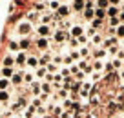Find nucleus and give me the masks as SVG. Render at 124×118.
Masks as SVG:
<instances>
[{
  "label": "nucleus",
  "mask_w": 124,
  "mask_h": 118,
  "mask_svg": "<svg viewBox=\"0 0 124 118\" xmlns=\"http://www.w3.org/2000/svg\"><path fill=\"white\" fill-rule=\"evenodd\" d=\"M108 111H109V113L119 111V104H117V102H109V104H108Z\"/></svg>",
  "instance_id": "nucleus-36"
},
{
  "label": "nucleus",
  "mask_w": 124,
  "mask_h": 118,
  "mask_svg": "<svg viewBox=\"0 0 124 118\" xmlns=\"http://www.w3.org/2000/svg\"><path fill=\"white\" fill-rule=\"evenodd\" d=\"M53 38H55V42H57V44H64V40L70 38V33H66V31H62V29H57L53 33Z\"/></svg>",
  "instance_id": "nucleus-2"
},
{
  "label": "nucleus",
  "mask_w": 124,
  "mask_h": 118,
  "mask_svg": "<svg viewBox=\"0 0 124 118\" xmlns=\"http://www.w3.org/2000/svg\"><path fill=\"white\" fill-rule=\"evenodd\" d=\"M22 82H24V73H15V75H13L11 76V85L13 84H22Z\"/></svg>",
  "instance_id": "nucleus-13"
},
{
  "label": "nucleus",
  "mask_w": 124,
  "mask_h": 118,
  "mask_svg": "<svg viewBox=\"0 0 124 118\" xmlns=\"http://www.w3.org/2000/svg\"><path fill=\"white\" fill-rule=\"evenodd\" d=\"M37 47H39L40 51H47V49H49V40L39 36V38H37Z\"/></svg>",
  "instance_id": "nucleus-4"
},
{
  "label": "nucleus",
  "mask_w": 124,
  "mask_h": 118,
  "mask_svg": "<svg viewBox=\"0 0 124 118\" xmlns=\"http://www.w3.org/2000/svg\"><path fill=\"white\" fill-rule=\"evenodd\" d=\"M115 36L117 38H124V24H120L119 27H115Z\"/></svg>",
  "instance_id": "nucleus-27"
},
{
  "label": "nucleus",
  "mask_w": 124,
  "mask_h": 118,
  "mask_svg": "<svg viewBox=\"0 0 124 118\" xmlns=\"http://www.w3.org/2000/svg\"><path fill=\"white\" fill-rule=\"evenodd\" d=\"M75 2H82V4H84V2H86V0H75Z\"/></svg>",
  "instance_id": "nucleus-47"
},
{
  "label": "nucleus",
  "mask_w": 124,
  "mask_h": 118,
  "mask_svg": "<svg viewBox=\"0 0 124 118\" xmlns=\"http://www.w3.org/2000/svg\"><path fill=\"white\" fill-rule=\"evenodd\" d=\"M15 118H20V116H15Z\"/></svg>",
  "instance_id": "nucleus-51"
},
{
  "label": "nucleus",
  "mask_w": 124,
  "mask_h": 118,
  "mask_svg": "<svg viewBox=\"0 0 124 118\" xmlns=\"http://www.w3.org/2000/svg\"><path fill=\"white\" fill-rule=\"evenodd\" d=\"M46 69H47V73H49V75H53V73H57V71H58V65H55L53 62H49V64L46 65Z\"/></svg>",
  "instance_id": "nucleus-29"
},
{
  "label": "nucleus",
  "mask_w": 124,
  "mask_h": 118,
  "mask_svg": "<svg viewBox=\"0 0 124 118\" xmlns=\"http://www.w3.org/2000/svg\"><path fill=\"white\" fill-rule=\"evenodd\" d=\"M24 82L26 84H33L35 82V73H24Z\"/></svg>",
  "instance_id": "nucleus-25"
},
{
  "label": "nucleus",
  "mask_w": 124,
  "mask_h": 118,
  "mask_svg": "<svg viewBox=\"0 0 124 118\" xmlns=\"http://www.w3.org/2000/svg\"><path fill=\"white\" fill-rule=\"evenodd\" d=\"M91 46H97V47H101V46H102V36H101L99 33L91 36Z\"/></svg>",
  "instance_id": "nucleus-19"
},
{
  "label": "nucleus",
  "mask_w": 124,
  "mask_h": 118,
  "mask_svg": "<svg viewBox=\"0 0 124 118\" xmlns=\"http://www.w3.org/2000/svg\"><path fill=\"white\" fill-rule=\"evenodd\" d=\"M51 60H53V56H51V53H49V51H46V55L39 58V67H46V65L49 64Z\"/></svg>",
  "instance_id": "nucleus-5"
},
{
  "label": "nucleus",
  "mask_w": 124,
  "mask_h": 118,
  "mask_svg": "<svg viewBox=\"0 0 124 118\" xmlns=\"http://www.w3.org/2000/svg\"><path fill=\"white\" fill-rule=\"evenodd\" d=\"M101 26H102V20H99V18L91 20V27H93V29H97V27H101Z\"/></svg>",
  "instance_id": "nucleus-40"
},
{
  "label": "nucleus",
  "mask_w": 124,
  "mask_h": 118,
  "mask_svg": "<svg viewBox=\"0 0 124 118\" xmlns=\"http://www.w3.org/2000/svg\"><path fill=\"white\" fill-rule=\"evenodd\" d=\"M106 16V9H95V18H99V20H102Z\"/></svg>",
  "instance_id": "nucleus-32"
},
{
  "label": "nucleus",
  "mask_w": 124,
  "mask_h": 118,
  "mask_svg": "<svg viewBox=\"0 0 124 118\" xmlns=\"http://www.w3.org/2000/svg\"><path fill=\"white\" fill-rule=\"evenodd\" d=\"M11 100V96H9V91H0V104H6Z\"/></svg>",
  "instance_id": "nucleus-24"
},
{
  "label": "nucleus",
  "mask_w": 124,
  "mask_h": 118,
  "mask_svg": "<svg viewBox=\"0 0 124 118\" xmlns=\"http://www.w3.org/2000/svg\"><path fill=\"white\" fill-rule=\"evenodd\" d=\"M35 11H37V13H44V11H46V4H44V2L35 4Z\"/></svg>",
  "instance_id": "nucleus-37"
},
{
  "label": "nucleus",
  "mask_w": 124,
  "mask_h": 118,
  "mask_svg": "<svg viewBox=\"0 0 124 118\" xmlns=\"http://www.w3.org/2000/svg\"><path fill=\"white\" fill-rule=\"evenodd\" d=\"M0 91H11V80L0 76Z\"/></svg>",
  "instance_id": "nucleus-10"
},
{
  "label": "nucleus",
  "mask_w": 124,
  "mask_h": 118,
  "mask_svg": "<svg viewBox=\"0 0 124 118\" xmlns=\"http://www.w3.org/2000/svg\"><path fill=\"white\" fill-rule=\"evenodd\" d=\"M119 18H120V24H124V11H122V13L119 15Z\"/></svg>",
  "instance_id": "nucleus-46"
},
{
  "label": "nucleus",
  "mask_w": 124,
  "mask_h": 118,
  "mask_svg": "<svg viewBox=\"0 0 124 118\" xmlns=\"http://www.w3.org/2000/svg\"><path fill=\"white\" fill-rule=\"evenodd\" d=\"M51 91H53V89H51V84H47V82H42V84H40V93H42V95H51Z\"/></svg>",
  "instance_id": "nucleus-17"
},
{
  "label": "nucleus",
  "mask_w": 124,
  "mask_h": 118,
  "mask_svg": "<svg viewBox=\"0 0 124 118\" xmlns=\"http://www.w3.org/2000/svg\"><path fill=\"white\" fill-rule=\"evenodd\" d=\"M39 16H40V15H39L37 11H31L29 15H27V22H29V24H31V22H35V20H39Z\"/></svg>",
  "instance_id": "nucleus-30"
},
{
  "label": "nucleus",
  "mask_w": 124,
  "mask_h": 118,
  "mask_svg": "<svg viewBox=\"0 0 124 118\" xmlns=\"http://www.w3.org/2000/svg\"><path fill=\"white\" fill-rule=\"evenodd\" d=\"M2 64H4V67H13V65H15V56H13V55L11 56H6Z\"/></svg>",
  "instance_id": "nucleus-23"
},
{
  "label": "nucleus",
  "mask_w": 124,
  "mask_h": 118,
  "mask_svg": "<svg viewBox=\"0 0 124 118\" xmlns=\"http://www.w3.org/2000/svg\"><path fill=\"white\" fill-rule=\"evenodd\" d=\"M58 2H60V0H58Z\"/></svg>",
  "instance_id": "nucleus-52"
},
{
  "label": "nucleus",
  "mask_w": 124,
  "mask_h": 118,
  "mask_svg": "<svg viewBox=\"0 0 124 118\" xmlns=\"http://www.w3.org/2000/svg\"><path fill=\"white\" fill-rule=\"evenodd\" d=\"M70 73H73V75H77V73H80V69H78L77 65H70Z\"/></svg>",
  "instance_id": "nucleus-45"
},
{
  "label": "nucleus",
  "mask_w": 124,
  "mask_h": 118,
  "mask_svg": "<svg viewBox=\"0 0 124 118\" xmlns=\"http://www.w3.org/2000/svg\"><path fill=\"white\" fill-rule=\"evenodd\" d=\"M102 69H104V60H95L93 62V71L102 73Z\"/></svg>",
  "instance_id": "nucleus-21"
},
{
  "label": "nucleus",
  "mask_w": 124,
  "mask_h": 118,
  "mask_svg": "<svg viewBox=\"0 0 124 118\" xmlns=\"http://www.w3.org/2000/svg\"><path fill=\"white\" fill-rule=\"evenodd\" d=\"M80 35H84V27H80V26H73L70 29V36L71 38H78Z\"/></svg>",
  "instance_id": "nucleus-6"
},
{
  "label": "nucleus",
  "mask_w": 124,
  "mask_h": 118,
  "mask_svg": "<svg viewBox=\"0 0 124 118\" xmlns=\"http://www.w3.org/2000/svg\"><path fill=\"white\" fill-rule=\"evenodd\" d=\"M0 75H2V78L11 80V76L15 75V71H13V67H2V69H0Z\"/></svg>",
  "instance_id": "nucleus-9"
},
{
  "label": "nucleus",
  "mask_w": 124,
  "mask_h": 118,
  "mask_svg": "<svg viewBox=\"0 0 124 118\" xmlns=\"http://www.w3.org/2000/svg\"><path fill=\"white\" fill-rule=\"evenodd\" d=\"M55 13H57V15L60 16V18H66V16L71 13V9H70V6H60V7H58Z\"/></svg>",
  "instance_id": "nucleus-7"
},
{
  "label": "nucleus",
  "mask_w": 124,
  "mask_h": 118,
  "mask_svg": "<svg viewBox=\"0 0 124 118\" xmlns=\"http://www.w3.org/2000/svg\"><path fill=\"white\" fill-rule=\"evenodd\" d=\"M51 18H53V13H46V15H40V24H46V26H49Z\"/></svg>",
  "instance_id": "nucleus-20"
},
{
  "label": "nucleus",
  "mask_w": 124,
  "mask_h": 118,
  "mask_svg": "<svg viewBox=\"0 0 124 118\" xmlns=\"http://www.w3.org/2000/svg\"><path fill=\"white\" fill-rule=\"evenodd\" d=\"M37 33H39V36L47 38V36L51 35V27L46 26V24H39V27H37Z\"/></svg>",
  "instance_id": "nucleus-3"
},
{
  "label": "nucleus",
  "mask_w": 124,
  "mask_h": 118,
  "mask_svg": "<svg viewBox=\"0 0 124 118\" xmlns=\"http://www.w3.org/2000/svg\"><path fill=\"white\" fill-rule=\"evenodd\" d=\"M78 55H80V58H88L89 56V47L88 46H82L80 49H78Z\"/></svg>",
  "instance_id": "nucleus-26"
},
{
  "label": "nucleus",
  "mask_w": 124,
  "mask_h": 118,
  "mask_svg": "<svg viewBox=\"0 0 124 118\" xmlns=\"http://www.w3.org/2000/svg\"><path fill=\"white\" fill-rule=\"evenodd\" d=\"M29 38H22V40H20V42H18V47H20V49H27V47H29Z\"/></svg>",
  "instance_id": "nucleus-31"
},
{
  "label": "nucleus",
  "mask_w": 124,
  "mask_h": 118,
  "mask_svg": "<svg viewBox=\"0 0 124 118\" xmlns=\"http://www.w3.org/2000/svg\"><path fill=\"white\" fill-rule=\"evenodd\" d=\"M57 95L60 96V98H66V96H70V91H68V89H64V87H62V89H58V91H57Z\"/></svg>",
  "instance_id": "nucleus-38"
},
{
  "label": "nucleus",
  "mask_w": 124,
  "mask_h": 118,
  "mask_svg": "<svg viewBox=\"0 0 124 118\" xmlns=\"http://www.w3.org/2000/svg\"><path fill=\"white\" fill-rule=\"evenodd\" d=\"M70 58H71L73 62H75V60L78 62V60H80V55H78V51H71V53H70Z\"/></svg>",
  "instance_id": "nucleus-42"
},
{
  "label": "nucleus",
  "mask_w": 124,
  "mask_h": 118,
  "mask_svg": "<svg viewBox=\"0 0 124 118\" xmlns=\"http://www.w3.org/2000/svg\"><path fill=\"white\" fill-rule=\"evenodd\" d=\"M111 65H113V69H122V60L113 58V60H111Z\"/></svg>",
  "instance_id": "nucleus-35"
},
{
  "label": "nucleus",
  "mask_w": 124,
  "mask_h": 118,
  "mask_svg": "<svg viewBox=\"0 0 124 118\" xmlns=\"http://www.w3.org/2000/svg\"><path fill=\"white\" fill-rule=\"evenodd\" d=\"M26 60H27V56H26V53H18L16 55V58H15V64H18V65H26Z\"/></svg>",
  "instance_id": "nucleus-18"
},
{
  "label": "nucleus",
  "mask_w": 124,
  "mask_h": 118,
  "mask_svg": "<svg viewBox=\"0 0 124 118\" xmlns=\"http://www.w3.org/2000/svg\"><path fill=\"white\" fill-rule=\"evenodd\" d=\"M26 65L31 67V69H37V67H39V58H37V56H27Z\"/></svg>",
  "instance_id": "nucleus-11"
},
{
  "label": "nucleus",
  "mask_w": 124,
  "mask_h": 118,
  "mask_svg": "<svg viewBox=\"0 0 124 118\" xmlns=\"http://www.w3.org/2000/svg\"><path fill=\"white\" fill-rule=\"evenodd\" d=\"M37 114V109L33 105H29V107H26V109H24V118H33Z\"/></svg>",
  "instance_id": "nucleus-16"
},
{
  "label": "nucleus",
  "mask_w": 124,
  "mask_h": 118,
  "mask_svg": "<svg viewBox=\"0 0 124 118\" xmlns=\"http://www.w3.org/2000/svg\"><path fill=\"white\" fill-rule=\"evenodd\" d=\"M2 118H8V116H2Z\"/></svg>",
  "instance_id": "nucleus-50"
},
{
  "label": "nucleus",
  "mask_w": 124,
  "mask_h": 118,
  "mask_svg": "<svg viewBox=\"0 0 124 118\" xmlns=\"http://www.w3.org/2000/svg\"><path fill=\"white\" fill-rule=\"evenodd\" d=\"M97 7L99 9H108L109 7V0H97Z\"/></svg>",
  "instance_id": "nucleus-28"
},
{
  "label": "nucleus",
  "mask_w": 124,
  "mask_h": 118,
  "mask_svg": "<svg viewBox=\"0 0 124 118\" xmlns=\"http://www.w3.org/2000/svg\"><path fill=\"white\" fill-rule=\"evenodd\" d=\"M73 9H75V11H80V9H84V4H82V2H75Z\"/></svg>",
  "instance_id": "nucleus-43"
},
{
  "label": "nucleus",
  "mask_w": 124,
  "mask_h": 118,
  "mask_svg": "<svg viewBox=\"0 0 124 118\" xmlns=\"http://www.w3.org/2000/svg\"><path fill=\"white\" fill-rule=\"evenodd\" d=\"M77 40H78V44H88V36H86V35H80Z\"/></svg>",
  "instance_id": "nucleus-44"
},
{
  "label": "nucleus",
  "mask_w": 124,
  "mask_h": 118,
  "mask_svg": "<svg viewBox=\"0 0 124 118\" xmlns=\"http://www.w3.org/2000/svg\"><path fill=\"white\" fill-rule=\"evenodd\" d=\"M106 55H108V51H106L104 47H97V51H95V58H97V60H104Z\"/></svg>",
  "instance_id": "nucleus-15"
},
{
  "label": "nucleus",
  "mask_w": 124,
  "mask_h": 118,
  "mask_svg": "<svg viewBox=\"0 0 124 118\" xmlns=\"http://www.w3.org/2000/svg\"><path fill=\"white\" fill-rule=\"evenodd\" d=\"M26 107H27V102H26L24 98H20L18 102H15V104L11 105V111H20V109H26Z\"/></svg>",
  "instance_id": "nucleus-8"
},
{
  "label": "nucleus",
  "mask_w": 124,
  "mask_h": 118,
  "mask_svg": "<svg viewBox=\"0 0 124 118\" xmlns=\"http://www.w3.org/2000/svg\"><path fill=\"white\" fill-rule=\"evenodd\" d=\"M31 24L27 22V20H24V22H20L18 24V27H16V31H18V35H22V36H26V35H29L31 33Z\"/></svg>",
  "instance_id": "nucleus-1"
},
{
  "label": "nucleus",
  "mask_w": 124,
  "mask_h": 118,
  "mask_svg": "<svg viewBox=\"0 0 124 118\" xmlns=\"http://www.w3.org/2000/svg\"><path fill=\"white\" fill-rule=\"evenodd\" d=\"M31 93L35 96H40V82H33L31 84Z\"/></svg>",
  "instance_id": "nucleus-22"
},
{
  "label": "nucleus",
  "mask_w": 124,
  "mask_h": 118,
  "mask_svg": "<svg viewBox=\"0 0 124 118\" xmlns=\"http://www.w3.org/2000/svg\"><path fill=\"white\" fill-rule=\"evenodd\" d=\"M88 118H95V116H88Z\"/></svg>",
  "instance_id": "nucleus-49"
},
{
  "label": "nucleus",
  "mask_w": 124,
  "mask_h": 118,
  "mask_svg": "<svg viewBox=\"0 0 124 118\" xmlns=\"http://www.w3.org/2000/svg\"><path fill=\"white\" fill-rule=\"evenodd\" d=\"M58 7H60V2H58V0H51V2H49V9H51V11H57V9Z\"/></svg>",
  "instance_id": "nucleus-33"
},
{
  "label": "nucleus",
  "mask_w": 124,
  "mask_h": 118,
  "mask_svg": "<svg viewBox=\"0 0 124 118\" xmlns=\"http://www.w3.org/2000/svg\"><path fill=\"white\" fill-rule=\"evenodd\" d=\"M20 47H18V42H15V40H11L9 42V51H18Z\"/></svg>",
  "instance_id": "nucleus-41"
},
{
  "label": "nucleus",
  "mask_w": 124,
  "mask_h": 118,
  "mask_svg": "<svg viewBox=\"0 0 124 118\" xmlns=\"http://www.w3.org/2000/svg\"><path fill=\"white\" fill-rule=\"evenodd\" d=\"M93 16H95V9H84V18L91 20Z\"/></svg>",
  "instance_id": "nucleus-34"
},
{
  "label": "nucleus",
  "mask_w": 124,
  "mask_h": 118,
  "mask_svg": "<svg viewBox=\"0 0 124 118\" xmlns=\"http://www.w3.org/2000/svg\"><path fill=\"white\" fill-rule=\"evenodd\" d=\"M106 15H108L109 18H113V16H119V7H117V6H109V7L106 9Z\"/></svg>",
  "instance_id": "nucleus-14"
},
{
  "label": "nucleus",
  "mask_w": 124,
  "mask_h": 118,
  "mask_svg": "<svg viewBox=\"0 0 124 118\" xmlns=\"http://www.w3.org/2000/svg\"><path fill=\"white\" fill-rule=\"evenodd\" d=\"M46 75H47V69H46V67H37V69H35V76L39 78V82L44 80V78H46Z\"/></svg>",
  "instance_id": "nucleus-12"
},
{
  "label": "nucleus",
  "mask_w": 124,
  "mask_h": 118,
  "mask_svg": "<svg viewBox=\"0 0 124 118\" xmlns=\"http://www.w3.org/2000/svg\"><path fill=\"white\" fill-rule=\"evenodd\" d=\"M122 69H124V60H122Z\"/></svg>",
  "instance_id": "nucleus-48"
},
{
  "label": "nucleus",
  "mask_w": 124,
  "mask_h": 118,
  "mask_svg": "<svg viewBox=\"0 0 124 118\" xmlns=\"http://www.w3.org/2000/svg\"><path fill=\"white\" fill-rule=\"evenodd\" d=\"M68 46H71V47H78V40L77 38H68Z\"/></svg>",
  "instance_id": "nucleus-39"
}]
</instances>
